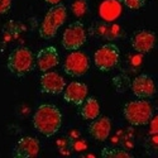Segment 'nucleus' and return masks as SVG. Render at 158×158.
Masks as SVG:
<instances>
[{"label": "nucleus", "instance_id": "7", "mask_svg": "<svg viewBox=\"0 0 158 158\" xmlns=\"http://www.w3.org/2000/svg\"><path fill=\"white\" fill-rule=\"evenodd\" d=\"M90 69L89 57L80 51H72V53L67 56L63 64V71L71 77L84 76Z\"/></svg>", "mask_w": 158, "mask_h": 158}, {"label": "nucleus", "instance_id": "19", "mask_svg": "<svg viewBox=\"0 0 158 158\" xmlns=\"http://www.w3.org/2000/svg\"><path fill=\"white\" fill-rule=\"evenodd\" d=\"M119 3L125 5L128 9L138 10V9H140V8H143L144 5H146L147 0H119Z\"/></svg>", "mask_w": 158, "mask_h": 158}, {"label": "nucleus", "instance_id": "15", "mask_svg": "<svg viewBox=\"0 0 158 158\" xmlns=\"http://www.w3.org/2000/svg\"><path fill=\"white\" fill-rule=\"evenodd\" d=\"M80 114L84 120H94L100 115V105L95 98H86L81 104Z\"/></svg>", "mask_w": 158, "mask_h": 158}, {"label": "nucleus", "instance_id": "18", "mask_svg": "<svg viewBox=\"0 0 158 158\" xmlns=\"http://www.w3.org/2000/svg\"><path fill=\"white\" fill-rule=\"evenodd\" d=\"M71 9H72V13L76 17H82L87 13L89 5H87L86 0H75V2L72 3V5H71Z\"/></svg>", "mask_w": 158, "mask_h": 158}, {"label": "nucleus", "instance_id": "4", "mask_svg": "<svg viewBox=\"0 0 158 158\" xmlns=\"http://www.w3.org/2000/svg\"><path fill=\"white\" fill-rule=\"evenodd\" d=\"M66 17H67V11L66 6L63 4L53 5L48 11L39 27V37L43 39H52L56 37L58 29L63 25Z\"/></svg>", "mask_w": 158, "mask_h": 158}, {"label": "nucleus", "instance_id": "10", "mask_svg": "<svg viewBox=\"0 0 158 158\" xmlns=\"http://www.w3.org/2000/svg\"><path fill=\"white\" fill-rule=\"evenodd\" d=\"M131 91L138 99H148L156 94V86L151 76L142 73L131 82Z\"/></svg>", "mask_w": 158, "mask_h": 158}, {"label": "nucleus", "instance_id": "13", "mask_svg": "<svg viewBox=\"0 0 158 158\" xmlns=\"http://www.w3.org/2000/svg\"><path fill=\"white\" fill-rule=\"evenodd\" d=\"M89 94V89L85 84L73 81L67 85V87H64L63 90V99L64 101H67L73 105H81Z\"/></svg>", "mask_w": 158, "mask_h": 158}, {"label": "nucleus", "instance_id": "20", "mask_svg": "<svg viewBox=\"0 0 158 158\" xmlns=\"http://www.w3.org/2000/svg\"><path fill=\"white\" fill-rule=\"evenodd\" d=\"M11 8V0H0V14H6Z\"/></svg>", "mask_w": 158, "mask_h": 158}, {"label": "nucleus", "instance_id": "21", "mask_svg": "<svg viewBox=\"0 0 158 158\" xmlns=\"http://www.w3.org/2000/svg\"><path fill=\"white\" fill-rule=\"evenodd\" d=\"M44 2L48 3V4H52V5H57V4L61 3V0H44Z\"/></svg>", "mask_w": 158, "mask_h": 158}, {"label": "nucleus", "instance_id": "11", "mask_svg": "<svg viewBox=\"0 0 158 158\" xmlns=\"http://www.w3.org/2000/svg\"><path fill=\"white\" fill-rule=\"evenodd\" d=\"M131 47L134 51L139 52V53H148L154 48L156 44V34L151 31L142 29L138 31L131 37Z\"/></svg>", "mask_w": 158, "mask_h": 158}, {"label": "nucleus", "instance_id": "16", "mask_svg": "<svg viewBox=\"0 0 158 158\" xmlns=\"http://www.w3.org/2000/svg\"><path fill=\"white\" fill-rule=\"evenodd\" d=\"M120 13V5L118 2L114 0H108V2L102 3L100 8V14L105 20H114Z\"/></svg>", "mask_w": 158, "mask_h": 158}, {"label": "nucleus", "instance_id": "3", "mask_svg": "<svg viewBox=\"0 0 158 158\" xmlns=\"http://www.w3.org/2000/svg\"><path fill=\"white\" fill-rule=\"evenodd\" d=\"M6 67L10 73L23 77L34 69V56L28 47H18L10 52Z\"/></svg>", "mask_w": 158, "mask_h": 158}, {"label": "nucleus", "instance_id": "8", "mask_svg": "<svg viewBox=\"0 0 158 158\" xmlns=\"http://www.w3.org/2000/svg\"><path fill=\"white\" fill-rule=\"evenodd\" d=\"M39 140L34 137H22L13 148V157L15 158H32L39 153Z\"/></svg>", "mask_w": 158, "mask_h": 158}, {"label": "nucleus", "instance_id": "2", "mask_svg": "<svg viewBox=\"0 0 158 158\" xmlns=\"http://www.w3.org/2000/svg\"><path fill=\"white\" fill-rule=\"evenodd\" d=\"M123 115L125 120L135 127L147 125L153 118L152 105L144 99L129 101L123 108Z\"/></svg>", "mask_w": 158, "mask_h": 158}, {"label": "nucleus", "instance_id": "6", "mask_svg": "<svg viewBox=\"0 0 158 158\" xmlns=\"http://www.w3.org/2000/svg\"><path fill=\"white\" fill-rule=\"evenodd\" d=\"M86 29L82 22L77 20L71 23L67 28L64 29L62 35V46L67 51H77L81 48L86 42Z\"/></svg>", "mask_w": 158, "mask_h": 158}, {"label": "nucleus", "instance_id": "12", "mask_svg": "<svg viewBox=\"0 0 158 158\" xmlns=\"http://www.w3.org/2000/svg\"><path fill=\"white\" fill-rule=\"evenodd\" d=\"M60 63V55L56 47H44L37 53V66L42 72H47Z\"/></svg>", "mask_w": 158, "mask_h": 158}, {"label": "nucleus", "instance_id": "14", "mask_svg": "<svg viewBox=\"0 0 158 158\" xmlns=\"http://www.w3.org/2000/svg\"><path fill=\"white\" fill-rule=\"evenodd\" d=\"M111 131V122L108 116H98L89 125V133L95 140L105 142Z\"/></svg>", "mask_w": 158, "mask_h": 158}, {"label": "nucleus", "instance_id": "17", "mask_svg": "<svg viewBox=\"0 0 158 158\" xmlns=\"http://www.w3.org/2000/svg\"><path fill=\"white\" fill-rule=\"evenodd\" d=\"M101 157L104 158H133L129 152L124 149H116V148H104L101 151Z\"/></svg>", "mask_w": 158, "mask_h": 158}, {"label": "nucleus", "instance_id": "5", "mask_svg": "<svg viewBox=\"0 0 158 158\" xmlns=\"http://www.w3.org/2000/svg\"><path fill=\"white\" fill-rule=\"evenodd\" d=\"M120 61V49L114 43L102 44L94 53V62L96 69L108 72L115 69Z\"/></svg>", "mask_w": 158, "mask_h": 158}, {"label": "nucleus", "instance_id": "1", "mask_svg": "<svg viewBox=\"0 0 158 158\" xmlns=\"http://www.w3.org/2000/svg\"><path fill=\"white\" fill-rule=\"evenodd\" d=\"M62 125V114L56 105L42 104L33 115V127L44 137L49 138L58 133Z\"/></svg>", "mask_w": 158, "mask_h": 158}, {"label": "nucleus", "instance_id": "9", "mask_svg": "<svg viewBox=\"0 0 158 158\" xmlns=\"http://www.w3.org/2000/svg\"><path fill=\"white\" fill-rule=\"evenodd\" d=\"M66 87L64 78L57 72H44L41 77V91L43 94L58 95Z\"/></svg>", "mask_w": 158, "mask_h": 158}]
</instances>
